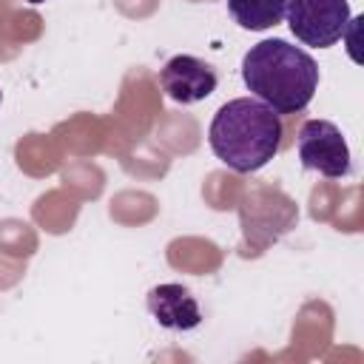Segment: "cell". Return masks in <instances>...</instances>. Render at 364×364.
<instances>
[{
  "label": "cell",
  "mask_w": 364,
  "mask_h": 364,
  "mask_svg": "<svg viewBox=\"0 0 364 364\" xmlns=\"http://www.w3.org/2000/svg\"><path fill=\"white\" fill-rule=\"evenodd\" d=\"M242 80L276 114H299L318 88V65L304 48L273 37L250 46L242 57Z\"/></svg>",
  "instance_id": "1"
},
{
  "label": "cell",
  "mask_w": 364,
  "mask_h": 364,
  "mask_svg": "<svg viewBox=\"0 0 364 364\" xmlns=\"http://www.w3.org/2000/svg\"><path fill=\"white\" fill-rule=\"evenodd\" d=\"M208 142L216 159H222L230 171L253 173L279 154L282 119L262 100L236 97L213 114Z\"/></svg>",
  "instance_id": "2"
},
{
  "label": "cell",
  "mask_w": 364,
  "mask_h": 364,
  "mask_svg": "<svg viewBox=\"0 0 364 364\" xmlns=\"http://www.w3.org/2000/svg\"><path fill=\"white\" fill-rule=\"evenodd\" d=\"M284 17L296 40L313 48H330L344 37L353 14L347 0H290Z\"/></svg>",
  "instance_id": "3"
},
{
  "label": "cell",
  "mask_w": 364,
  "mask_h": 364,
  "mask_svg": "<svg viewBox=\"0 0 364 364\" xmlns=\"http://www.w3.org/2000/svg\"><path fill=\"white\" fill-rule=\"evenodd\" d=\"M299 159L307 171H318L327 179H341L353 173V159L341 128L330 119H307L299 128Z\"/></svg>",
  "instance_id": "4"
},
{
  "label": "cell",
  "mask_w": 364,
  "mask_h": 364,
  "mask_svg": "<svg viewBox=\"0 0 364 364\" xmlns=\"http://www.w3.org/2000/svg\"><path fill=\"white\" fill-rule=\"evenodd\" d=\"M216 82H219V77H216L213 65H208L205 60H199L193 54H176L159 71L162 91L179 105H193V102L208 100L216 91Z\"/></svg>",
  "instance_id": "5"
},
{
  "label": "cell",
  "mask_w": 364,
  "mask_h": 364,
  "mask_svg": "<svg viewBox=\"0 0 364 364\" xmlns=\"http://www.w3.org/2000/svg\"><path fill=\"white\" fill-rule=\"evenodd\" d=\"M148 310L165 330H193L202 324V310L193 299V293L176 282L156 284L148 290Z\"/></svg>",
  "instance_id": "6"
},
{
  "label": "cell",
  "mask_w": 364,
  "mask_h": 364,
  "mask_svg": "<svg viewBox=\"0 0 364 364\" xmlns=\"http://www.w3.org/2000/svg\"><path fill=\"white\" fill-rule=\"evenodd\" d=\"M230 17L247 31H264L284 20L290 0H225Z\"/></svg>",
  "instance_id": "7"
},
{
  "label": "cell",
  "mask_w": 364,
  "mask_h": 364,
  "mask_svg": "<svg viewBox=\"0 0 364 364\" xmlns=\"http://www.w3.org/2000/svg\"><path fill=\"white\" fill-rule=\"evenodd\" d=\"M26 3H31V6H40V3H46V0H26Z\"/></svg>",
  "instance_id": "8"
},
{
  "label": "cell",
  "mask_w": 364,
  "mask_h": 364,
  "mask_svg": "<svg viewBox=\"0 0 364 364\" xmlns=\"http://www.w3.org/2000/svg\"><path fill=\"white\" fill-rule=\"evenodd\" d=\"M0 102H3V91H0Z\"/></svg>",
  "instance_id": "9"
}]
</instances>
